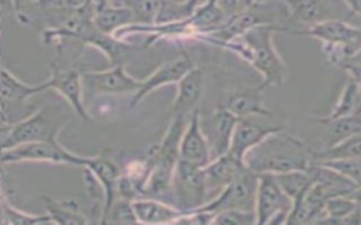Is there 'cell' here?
I'll return each instance as SVG.
<instances>
[{"label":"cell","mask_w":361,"mask_h":225,"mask_svg":"<svg viewBox=\"0 0 361 225\" xmlns=\"http://www.w3.org/2000/svg\"><path fill=\"white\" fill-rule=\"evenodd\" d=\"M283 30V27L274 24H259L241 35L223 41L209 35H200L197 39L221 46L248 62L262 76V82L257 86L267 90L272 86H282L286 80V63L276 51L272 38L274 31Z\"/></svg>","instance_id":"obj_1"},{"label":"cell","mask_w":361,"mask_h":225,"mask_svg":"<svg viewBox=\"0 0 361 225\" xmlns=\"http://www.w3.org/2000/svg\"><path fill=\"white\" fill-rule=\"evenodd\" d=\"M244 162L257 174L306 170L313 162V149L295 135L281 129L252 148Z\"/></svg>","instance_id":"obj_2"},{"label":"cell","mask_w":361,"mask_h":225,"mask_svg":"<svg viewBox=\"0 0 361 225\" xmlns=\"http://www.w3.org/2000/svg\"><path fill=\"white\" fill-rule=\"evenodd\" d=\"M189 115H173L161 143L152 153V163L147 177V190L154 195H169L172 202V177L179 160V141Z\"/></svg>","instance_id":"obj_3"},{"label":"cell","mask_w":361,"mask_h":225,"mask_svg":"<svg viewBox=\"0 0 361 225\" xmlns=\"http://www.w3.org/2000/svg\"><path fill=\"white\" fill-rule=\"evenodd\" d=\"M172 202L182 212H193L209 201L203 167L178 160L172 177Z\"/></svg>","instance_id":"obj_4"},{"label":"cell","mask_w":361,"mask_h":225,"mask_svg":"<svg viewBox=\"0 0 361 225\" xmlns=\"http://www.w3.org/2000/svg\"><path fill=\"white\" fill-rule=\"evenodd\" d=\"M290 210L292 201L278 186L274 174H257V191L254 204L257 224H286Z\"/></svg>","instance_id":"obj_5"},{"label":"cell","mask_w":361,"mask_h":225,"mask_svg":"<svg viewBox=\"0 0 361 225\" xmlns=\"http://www.w3.org/2000/svg\"><path fill=\"white\" fill-rule=\"evenodd\" d=\"M285 32L305 35L320 41L322 46H334L345 52L347 58L361 45V28L341 18H329L303 28H285Z\"/></svg>","instance_id":"obj_6"},{"label":"cell","mask_w":361,"mask_h":225,"mask_svg":"<svg viewBox=\"0 0 361 225\" xmlns=\"http://www.w3.org/2000/svg\"><path fill=\"white\" fill-rule=\"evenodd\" d=\"M257 191V173L248 170L241 177L226 186L204 205L196 211L207 212L210 215L226 210L254 211Z\"/></svg>","instance_id":"obj_7"},{"label":"cell","mask_w":361,"mask_h":225,"mask_svg":"<svg viewBox=\"0 0 361 225\" xmlns=\"http://www.w3.org/2000/svg\"><path fill=\"white\" fill-rule=\"evenodd\" d=\"M179 159L196 166H206L213 158L209 142L200 125L199 107L195 108L186 121L179 141Z\"/></svg>","instance_id":"obj_8"},{"label":"cell","mask_w":361,"mask_h":225,"mask_svg":"<svg viewBox=\"0 0 361 225\" xmlns=\"http://www.w3.org/2000/svg\"><path fill=\"white\" fill-rule=\"evenodd\" d=\"M248 170L250 169L245 162L235 158L230 152L213 158L206 166H203L209 200Z\"/></svg>","instance_id":"obj_9"},{"label":"cell","mask_w":361,"mask_h":225,"mask_svg":"<svg viewBox=\"0 0 361 225\" xmlns=\"http://www.w3.org/2000/svg\"><path fill=\"white\" fill-rule=\"evenodd\" d=\"M237 121L238 118L221 104L212 111L207 122L202 121L200 117V125L209 142L212 158L223 155L228 150L231 134Z\"/></svg>","instance_id":"obj_10"},{"label":"cell","mask_w":361,"mask_h":225,"mask_svg":"<svg viewBox=\"0 0 361 225\" xmlns=\"http://www.w3.org/2000/svg\"><path fill=\"white\" fill-rule=\"evenodd\" d=\"M283 129L282 127H271L254 122V118H238L234 125L228 150L235 158L244 160L245 155L259 145L267 136Z\"/></svg>","instance_id":"obj_11"},{"label":"cell","mask_w":361,"mask_h":225,"mask_svg":"<svg viewBox=\"0 0 361 225\" xmlns=\"http://www.w3.org/2000/svg\"><path fill=\"white\" fill-rule=\"evenodd\" d=\"M193 66H195V63L189 58V55H180L176 59L162 63L145 80H141V86L135 91L133 104H138L147 94H149L151 91H154L162 86L176 84Z\"/></svg>","instance_id":"obj_12"},{"label":"cell","mask_w":361,"mask_h":225,"mask_svg":"<svg viewBox=\"0 0 361 225\" xmlns=\"http://www.w3.org/2000/svg\"><path fill=\"white\" fill-rule=\"evenodd\" d=\"M264 91L258 86L233 90L221 103L237 118H255L272 115V111L265 105Z\"/></svg>","instance_id":"obj_13"},{"label":"cell","mask_w":361,"mask_h":225,"mask_svg":"<svg viewBox=\"0 0 361 225\" xmlns=\"http://www.w3.org/2000/svg\"><path fill=\"white\" fill-rule=\"evenodd\" d=\"M203 94V69L193 66L178 83L176 96L172 103L173 115H189Z\"/></svg>","instance_id":"obj_14"},{"label":"cell","mask_w":361,"mask_h":225,"mask_svg":"<svg viewBox=\"0 0 361 225\" xmlns=\"http://www.w3.org/2000/svg\"><path fill=\"white\" fill-rule=\"evenodd\" d=\"M138 222L168 224L178 222L182 212L173 204L161 200H138L131 204Z\"/></svg>","instance_id":"obj_15"},{"label":"cell","mask_w":361,"mask_h":225,"mask_svg":"<svg viewBox=\"0 0 361 225\" xmlns=\"http://www.w3.org/2000/svg\"><path fill=\"white\" fill-rule=\"evenodd\" d=\"M289 18L303 27L333 18L329 14L331 0H282Z\"/></svg>","instance_id":"obj_16"},{"label":"cell","mask_w":361,"mask_h":225,"mask_svg":"<svg viewBox=\"0 0 361 225\" xmlns=\"http://www.w3.org/2000/svg\"><path fill=\"white\" fill-rule=\"evenodd\" d=\"M358 111H361V89L351 77H348L345 86L343 87V91H341L338 100L336 101L334 107L331 108V111L324 117H313L312 120L316 121L317 124H322V122L336 120L340 117L351 115Z\"/></svg>","instance_id":"obj_17"},{"label":"cell","mask_w":361,"mask_h":225,"mask_svg":"<svg viewBox=\"0 0 361 225\" xmlns=\"http://www.w3.org/2000/svg\"><path fill=\"white\" fill-rule=\"evenodd\" d=\"M90 77L96 83L97 89L109 93H135L141 86V80L127 75L121 66H116L107 72L90 75Z\"/></svg>","instance_id":"obj_18"},{"label":"cell","mask_w":361,"mask_h":225,"mask_svg":"<svg viewBox=\"0 0 361 225\" xmlns=\"http://www.w3.org/2000/svg\"><path fill=\"white\" fill-rule=\"evenodd\" d=\"M358 156H361V134L350 135L317 150L313 149V162H327Z\"/></svg>","instance_id":"obj_19"},{"label":"cell","mask_w":361,"mask_h":225,"mask_svg":"<svg viewBox=\"0 0 361 225\" xmlns=\"http://www.w3.org/2000/svg\"><path fill=\"white\" fill-rule=\"evenodd\" d=\"M274 179L276 180L282 191L290 198L292 205L300 200V197L312 184V179L306 170H289L275 173Z\"/></svg>","instance_id":"obj_20"},{"label":"cell","mask_w":361,"mask_h":225,"mask_svg":"<svg viewBox=\"0 0 361 225\" xmlns=\"http://www.w3.org/2000/svg\"><path fill=\"white\" fill-rule=\"evenodd\" d=\"M322 124L327 127V132L330 136V142L327 145H330V143L341 141L350 135L361 134V111L354 112L351 115L330 120V121H326Z\"/></svg>","instance_id":"obj_21"},{"label":"cell","mask_w":361,"mask_h":225,"mask_svg":"<svg viewBox=\"0 0 361 225\" xmlns=\"http://www.w3.org/2000/svg\"><path fill=\"white\" fill-rule=\"evenodd\" d=\"M135 20V15L130 8H110L100 13L97 17V25L106 31L110 32L113 30H120L126 24H130Z\"/></svg>","instance_id":"obj_22"},{"label":"cell","mask_w":361,"mask_h":225,"mask_svg":"<svg viewBox=\"0 0 361 225\" xmlns=\"http://www.w3.org/2000/svg\"><path fill=\"white\" fill-rule=\"evenodd\" d=\"M326 165L347 180H350L354 187H361V156L358 158H348V159H337V160H327V162H317Z\"/></svg>","instance_id":"obj_23"},{"label":"cell","mask_w":361,"mask_h":225,"mask_svg":"<svg viewBox=\"0 0 361 225\" xmlns=\"http://www.w3.org/2000/svg\"><path fill=\"white\" fill-rule=\"evenodd\" d=\"M209 224H227V225H251L257 224L254 211L226 210L210 215Z\"/></svg>","instance_id":"obj_24"},{"label":"cell","mask_w":361,"mask_h":225,"mask_svg":"<svg viewBox=\"0 0 361 225\" xmlns=\"http://www.w3.org/2000/svg\"><path fill=\"white\" fill-rule=\"evenodd\" d=\"M13 156H28V158H35V159H38V158L58 159L61 156L66 158V155L58 153L56 149H54L52 146H48V145H31V146H27V149H24V150H18V152L13 153Z\"/></svg>","instance_id":"obj_25"},{"label":"cell","mask_w":361,"mask_h":225,"mask_svg":"<svg viewBox=\"0 0 361 225\" xmlns=\"http://www.w3.org/2000/svg\"><path fill=\"white\" fill-rule=\"evenodd\" d=\"M341 69H344L348 75V77H351L361 89V66L358 65H343Z\"/></svg>","instance_id":"obj_26"},{"label":"cell","mask_w":361,"mask_h":225,"mask_svg":"<svg viewBox=\"0 0 361 225\" xmlns=\"http://www.w3.org/2000/svg\"><path fill=\"white\" fill-rule=\"evenodd\" d=\"M343 65H358V66H361V45L344 60V63ZM341 65V66H343ZM340 66V68H341Z\"/></svg>","instance_id":"obj_27"},{"label":"cell","mask_w":361,"mask_h":225,"mask_svg":"<svg viewBox=\"0 0 361 225\" xmlns=\"http://www.w3.org/2000/svg\"><path fill=\"white\" fill-rule=\"evenodd\" d=\"M351 14H361V0H341Z\"/></svg>","instance_id":"obj_28"},{"label":"cell","mask_w":361,"mask_h":225,"mask_svg":"<svg viewBox=\"0 0 361 225\" xmlns=\"http://www.w3.org/2000/svg\"><path fill=\"white\" fill-rule=\"evenodd\" d=\"M348 195L353 198V201L355 204V208L361 215V187H355Z\"/></svg>","instance_id":"obj_29"}]
</instances>
